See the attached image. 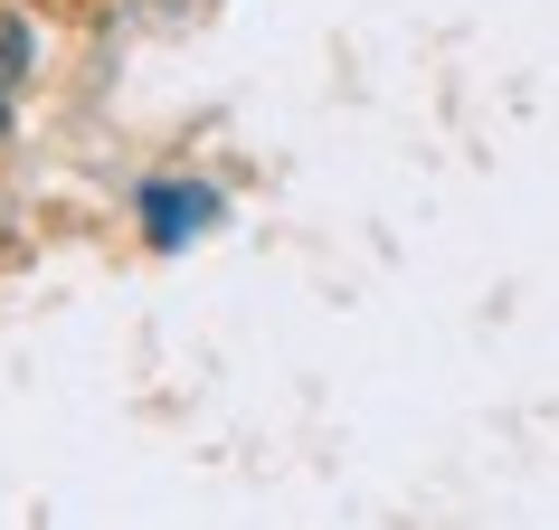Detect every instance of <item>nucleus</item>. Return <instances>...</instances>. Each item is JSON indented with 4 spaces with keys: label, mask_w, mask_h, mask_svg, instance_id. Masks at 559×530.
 I'll use <instances>...</instances> for the list:
<instances>
[{
    "label": "nucleus",
    "mask_w": 559,
    "mask_h": 530,
    "mask_svg": "<svg viewBox=\"0 0 559 530\" xmlns=\"http://www.w3.org/2000/svg\"><path fill=\"white\" fill-rule=\"evenodd\" d=\"M200 228H218V190H200V180H152L143 190V237L152 246H190Z\"/></svg>",
    "instance_id": "nucleus-1"
},
{
    "label": "nucleus",
    "mask_w": 559,
    "mask_h": 530,
    "mask_svg": "<svg viewBox=\"0 0 559 530\" xmlns=\"http://www.w3.org/2000/svg\"><path fill=\"white\" fill-rule=\"evenodd\" d=\"M29 76V29H20V10H0V95Z\"/></svg>",
    "instance_id": "nucleus-2"
}]
</instances>
